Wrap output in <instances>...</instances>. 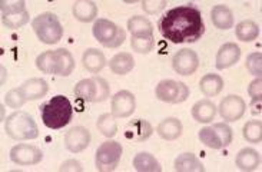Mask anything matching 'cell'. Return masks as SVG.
<instances>
[{
  "instance_id": "cell-1",
  "label": "cell",
  "mask_w": 262,
  "mask_h": 172,
  "mask_svg": "<svg viewBox=\"0 0 262 172\" xmlns=\"http://www.w3.org/2000/svg\"><path fill=\"white\" fill-rule=\"evenodd\" d=\"M158 29L166 40L175 45L195 43L205 33V23L198 7L185 5L168 10L158 20Z\"/></svg>"
},
{
  "instance_id": "cell-2",
  "label": "cell",
  "mask_w": 262,
  "mask_h": 172,
  "mask_svg": "<svg viewBox=\"0 0 262 172\" xmlns=\"http://www.w3.org/2000/svg\"><path fill=\"white\" fill-rule=\"evenodd\" d=\"M42 121L49 129H62L69 125L73 118L71 100L63 95H56L40 106Z\"/></svg>"
},
{
  "instance_id": "cell-3",
  "label": "cell",
  "mask_w": 262,
  "mask_h": 172,
  "mask_svg": "<svg viewBox=\"0 0 262 172\" xmlns=\"http://www.w3.org/2000/svg\"><path fill=\"white\" fill-rule=\"evenodd\" d=\"M5 132L16 141H30L39 136V128L35 119L23 111H16L5 121Z\"/></svg>"
},
{
  "instance_id": "cell-4",
  "label": "cell",
  "mask_w": 262,
  "mask_h": 172,
  "mask_svg": "<svg viewBox=\"0 0 262 172\" xmlns=\"http://www.w3.org/2000/svg\"><path fill=\"white\" fill-rule=\"evenodd\" d=\"M32 29L35 30L37 39L45 45H55L63 36V28L57 16L50 12L36 16L32 20Z\"/></svg>"
},
{
  "instance_id": "cell-5",
  "label": "cell",
  "mask_w": 262,
  "mask_h": 172,
  "mask_svg": "<svg viewBox=\"0 0 262 172\" xmlns=\"http://www.w3.org/2000/svg\"><path fill=\"white\" fill-rule=\"evenodd\" d=\"M75 96L78 99L85 100V102H105L111 95V88L109 83L100 76H92V78L82 79L75 86Z\"/></svg>"
},
{
  "instance_id": "cell-6",
  "label": "cell",
  "mask_w": 262,
  "mask_h": 172,
  "mask_svg": "<svg viewBox=\"0 0 262 172\" xmlns=\"http://www.w3.org/2000/svg\"><path fill=\"white\" fill-rule=\"evenodd\" d=\"M93 36L105 48H119L126 40L125 30L107 19H98L93 23Z\"/></svg>"
},
{
  "instance_id": "cell-7",
  "label": "cell",
  "mask_w": 262,
  "mask_h": 172,
  "mask_svg": "<svg viewBox=\"0 0 262 172\" xmlns=\"http://www.w3.org/2000/svg\"><path fill=\"white\" fill-rule=\"evenodd\" d=\"M198 138L211 149H222L232 142V129L227 123H213L212 126L201 129Z\"/></svg>"
},
{
  "instance_id": "cell-8",
  "label": "cell",
  "mask_w": 262,
  "mask_h": 172,
  "mask_svg": "<svg viewBox=\"0 0 262 172\" xmlns=\"http://www.w3.org/2000/svg\"><path fill=\"white\" fill-rule=\"evenodd\" d=\"M122 145L116 141H106L100 145L95 154V165L100 172L115 171L122 158Z\"/></svg>"
},
{
  "instance_id": "cell-9",
  "label": "cell",
  "mask_w": 262,
  "mask_h": 172,
  "mask_svg": "<svg viewBox=\"0 0 262 172\" xmlns=\"http://www.w3.org/2000/svg\"><path fill=\"white\" fill-rule=\"evenodd\" d=\"M156 98L166 103H182L189 96V89L184 82H177L173 79L161 80L155 89Z\"/></svg>"
},
{
  "instance_id": "cell-10",
  "label": "cell",
  "mask_w": 262,
  "mask_h": 172,
  "mask_svg": "<svg viewBox=\"0 0 262 172\" xmlns=\"http://www.w3.org/2000/svg\"><path fill=\"white\" fill-rule=\"evenodd\" d=\"M10 159L20 166L37 165L43 159V152L35 145L20 143L10 149Z\"/></svg>"
},
{
  "instance_id": "cell-11",
  "label": "cell",
  "mask_w": 262,
  "mask_h": 172,
  "mask_svg": "<svg viewBox=\"0 0 262 172\" xmlns=\"http://www.w3.org/2000/svg\"><path fill=\"white\" fill-rule=\"evenodd\" d=\"M220 114L222 119L227 122L239 121L245 111H247V103L238 95H229L227 98L221 100L220 103Z\"/></svg>"
},
{
  "instance_id": "cell-12",
  "label": "cell",
  "mask_w": 262,
  "mask_h": 172,
  "mask_svg": "<svg viewBox=\"0 0 262 172\" xmlns=\"http://www.w3.org/2000/svg\"><path fill=\"white\" fill-rule=\"evenodd\" d=\"M199 66V57L192 49H181L172 59V68L178 75H193Z\"/></svg>"
},
{
  "instance_id": "cell-13",
  "label": "cell",
  "mask_w": 262,
  "mask_h": 172,
  "mask_svg": "<svg viewBox=\"0 0 262 172\" xmlns=\"http://www.w3.org/2000/svg\"><path fill=\"white\" fill-rule=\"evenodd\" d=\"M111 107L115 118H128L134 114L136 107L135 95L129 91H119L111 99Z\"/></svg>"
},
{
  "instance_id": "cell-14",
  "label": "cell",
  "mask_w": 262,
  "mask_h": 172,
  "mask_svg": "<svg viewBox=\"0 0 262 172\" xmlns=\"http://www.w3.org/2000/svg\"><path fill=\"white\" fill-rule=\"evenodd\" d=\"M91 143V132L83 126H73L64 135V146L73 154L85 150Z\"/></svg>"
},
{
  "instance_id": "cell-15",
  "label": "cell",
  "mask_w": 262,
  "mask_h": 172,
  "mask_svg": "<svg viewBox=\"0 0 262 172\" xmlns=\"http://www.w3.org/2000/svg\"><path fill=\"white\" fill-rule=\"evenodd\" d=\"M75 69V59L68 49L52 50V69L50 75L69 76Z\"/></svg>"
},
{
  "instance_id": "cell-16",
  "label": "cell",
  "mask_w": 262,
  "mask_h": 172,
  "mask_svg": "<svg viewBox=\"0 0 262 172\" xmlns=\"http://www.w3.org/2000/svg\"><path fill=\"white\" fill-rule=\"evenodd\" d=\"M241 57V49L236 43H224L216 53V69L224 71L234 66Z\"/></svg>"
},
{
  "instance_id": "cell-17",
  "label": "cell",
  "mask_w": 262,
  "mask_h": 172,
  "mask_svg": "<svg viewBox=\"0 0 262 172\" xmlns=\"http://www.w3.org/2000/svg\"><path fill=\"white\" fill-rule=\"evenodd\" d=\"M19 91L23 95L25 100H37L42 99L46 96V93L49 91L48 82L45 79L40 78H32L23 82L21 86H19Z\"/></svg>"
},
{
  "instance_id": "cell-18",
  "label": "cell",
  "mask_w": 262,
  "mask_h": 172,
  "mask_svg": "<svg viewBox=\"0 0 262 172\" xmlns=\"http://www.w3.org/2000/svg\"><path fill=\"white\" fill-rule=\"evenodd\" d=\"M154 134V128L145 119H135L125 128V138L132 142H145Z\"/></svg>"
},
{
  "instance_id": "cell-19",
  "label": "cell",
  "mask_w": 262,
  "mask_h": 172,
  "mask_svg": "<svg viewBox=\"0 0 262 172\" xmlns=\"http://www.w3.org/2000/svg\"><path fill=\"white\" fill-rule=\"evenodd\" d=\"M235 164L241 171H255L261 165V154L254 148H244L238 152Z\"/></svg>"
},
{
  "instance_id": "cell-20",
  "label": "cell",
  "mask_w": 262,
  "mask_h": 172,
  "mask_svg": "<svg viewBox=\"0 0 262 172\" xmlns=\"http://www.w3.org/2000/svg\"><path fill=\"white\" fill-rule=\"evenodd\" d=\"M72 13L75 16V19L83 23L93 22L98 16V6L95 2L91 0H79L75 2L72 6Z\"/></svg>"
},
{
  "instance_id": "cell-21",
  "label": "cell",
  "mask_w": 262,
  "mask_h": 172,
  "mask_svg": "<svg viewBox=\"0 0 262 172\" xmlns=\"http://www.w3.org/2000/svg\"><path fill=\"white\" fill-rule=\"evenodd\" d=\"M182 122L178 118H165L156 128L158 135L161 136L165 141H175L179 136L182 135Z\"/></svg>"
},
{
  "instance_id": "cell-22",
  "label": "cell",
  "mask_w": 262,
  "mask_h": 172,
  "mask_svg": "<svg viewBox=\"0 0 262 172\" xmlns=\"http://www.w3.org/2000/svg\"><path fill=\"white\" fill-rule=\"evenodd\" d=\"M82 63L86 71L91 72L93 75L99 73L105 64H106V57L105 55L100 52V50L91 48V49H86L83 52V56H82Z\"/></svg>"
},
{
  "instance_id": "cell-23",
  "label": "cell",
  "mask_w": 262,
  "mask_h": 172,
  "mask_svg": "<svg viewBox=\"0 0 262 172\" xmlns=\"http://www.w3.org/2000/svg\"><path fill=\"white\" fill-rule=\"evenodd\" d=\"M215 115H216V106H215V103H213L212 100H198L192 106V116L199 123H209V122H212L215 119Z\"/></svg>"
},
{
  "instance_id": "cell-24",
  "label": "cell",
  "mask_w": 262,
  "mask_h": 172,
  "mask_svg": "<svg viewBox=\"0 0 262 172\" xmlns=\"http://www.w3.org/2000/svg\"><path fill=\"white\" fill-rule=\"evenodd\" d=\"M173 169L178 172H204L205 166L198 159L196 155L191 152H185L178 155V158L173 162Z\"/></svg>"
},
{
  "instance_id": "cell-25",
  "label": "cell",
  "mask_w": 262,
  "mask_h": 172,
  "mask_svg": "<svg viewBox=\"0 0 262 172\" xmlns=\"http://www.w3.org/2000/svg\"><path fill=\"white\" fill-rule=\"evenodd\" d=\"M211 20L216 29L228 30L234 26V13L225 5H216L211 12Z\"/></svg>"
},
{
  "instance_id": "cell-26",
  "label": "cell",
  "mask_w": 262,
  "mask_h": 172,
  "mask_svg": "<svg viewBox=\"0 0 262 172\" xmlns=\"http://www.w3.org/2000/svg\"><path fill=\"white\" fill-rule=\"evenodd\" d=\"M199 89L205 95L206 98H213L220 95L221 91L224 89V79L220 75L215 73H208L199 82Z\"/></svg>"
},
{
  "instance_id": "cell-27",
  "label": "cell",
  "mask_w": 262,
  "mask_h": 172,
  "mask_svg": "<svg viewBox=\"0 0 262 172\" xmlns=\"http://www.w3.org/2000/svg\"><path fill=\"white\" fill-rule=\"evenodd\" d=\"M128 29L132 37H148L154 36V26L152 23L142 16H134L128 20Z\"/></svg>"
},
{
  "instance_id": "cell-28",
  "label": "cell",
  "mask_w": 262,
  "mask_h": 172,
  "mask_svg": "<svg viewBox=\"0 0 262 172\" xmlns=\"http://www.w3.org/2000/svg\"><path fill=\"white\" fill-rule=\"evenodd\" d=\"M134 166L136 171L139 172H161L162 166L158 162L152 154L149 152H139L136 157L134 158Z\"/></svg>"
},
{
  "instance_id": "cell-29",
  "label": "cell",
  "mask_w": 262,
  "mask_h": 172,
  "mask_svg": "<svg viewBox=\"0 0 262 172\" xmlns=\"http://www.w3.org/2000/svg\"><path fill=\"white\" fill-rule=\"evenodd\" d=\"M109 68L116 75H126L135 68V59L130 53H118L109 60Z\"/></svg>"
},
{
  "instance_id": "cell-30",
  "label": "cell",
  "mask_w": 262,
  "mask_h": 172,
  "mask_svg": "<svg viewBox=\"0 0 262 172\" xmlns=\"http://www.w3.org/2000/svg\"><path fill=\"white\" fill-rule=\"evenodd\" d=\"M235 35L241 42H252L259 36V26L254 20H242L236 25Z\"/></svg>"
},
{
  "instance_id": "cell-31",
  "label": "cell",
  "mask_w": 262,
  "mask_h": 172,
  "mask_svg": "<svg viewBox=\"0 0 262 172\" xmlns=\"http://www.w3.org/2000/svg\"><path fill=\"white\" fill-rule=\"evenodd\" d=\"M244 139L249 143H259L262 141V122L259 119L248 121L242 129Z\"/></svg>"
},
{
  "instance_id": "cell-32",
  "label": "cell",
  "mask_w": 262,
  "mask_h": 172,
  "mask_svg": "<svg viewBox=\"0 0 262 172\" xmlns=\"http://www.w3.org/2000/svg\"><path fill=\"white\" fill-rule=\"evenodd\" d=\"M96 128L99 129V132L106 138H114L118 132V123L115 121V116L112 114H102L98 118L96 122Z\"/></svg>"
},
{
  "instance_id": "cell-33",
  "label": "cell",
  "mask_w": 262,
  "mask_h": 172,
  "mask_svg": "<svg viewBox=\"0 0 262 172\" xmlns=\"http://www.w3.org/2000/svg\"><path fill=\"white\" fill-rule=\"evenodd\" d=\"M2 22L3 25L9 29H19L25 26L29 22V12L23 10L19 13H10L6 16H2Z\"/></svg>"
},
{
  "instance_id": "cell-34",
  "label": "cell",
  "mask_w": 262,
  "mask_h": 172,
  "mask_svg": "<svg viewBox=\"0 0 262 172\" xmlns=\"http://www.w3.org/2000/svg\"><path fill=\"white\" fill-rule=\"evenodd\" d=\"M130 48L136 53L146 55L154 48V36H148V37H132L130 39Z\"/></svg>"
},
{
  "instance_id": "cell-35",
  "label": "cell",
  "mask_w": 262,
  "mask_h": 172,
  "mask_svg": "<svg viewBox=\"0 0 262 172\" xmlns=\"http://www.w3.org/2000/svg\"><path fill=\"white\" fill-rule=\"evenodd\" d=\"M245 66L249 71L251 75L254 76H261L262 75V55L261 52H254L251 53L248 57H247V62H245Z\"/></svg>"
},
{
  "instance_id": "cell-36",
  "label": "cell",
  "mask_w": 262,
  "mask_h": 172,
  "mask_svg": "<svg viewBox=\"0 0 262 172\" xmlns=\"http://www.w3.org/2000/svg\"><path fill=\"white\" fill-rule=\"evenodd\" d=\"M5 102H6L7 106L13 107V109H20V107L26 103V100H25L23 95H21L20 91H19V88L9 91V92L6 93V96H5Z\"/></svg>"
},
{
  "instance_id": "cell-37",
  "label": "cell",
  "mask_w": 262,
  "mask_h": 172,
  "mask_svg": "<svg viewBox=\"0 0 262 172\" xmlns=\"http://www.w3.org/2000/svg\"><path fill=\"white\" fill-rule=\"evenodd\" d=\"M166 7V0H145L142 2V9L148 14H156Z\"/></svg>"
},
{
  "instance_id": "cell-38",
  "label": "cell",
  "mask_w": 262,
  "mask_h": 172,
  "mask_svg": "<svg viewBox=\"0 0 262 172\" xmlns=\"http://www.w3.org/2000/svg\"><path fill=\"white\" fill-rule=\"evenodd\" d=\"M248 95L252 99L261 98L262 99V79L261 76L255 78L248 86Z\"/></svg>"
},
{
  "instance_id": "cell-39",
  "label": "cell",
  "mask_w": 262,
  "mask_h": 172,
  "mask_svg": "<svg viewBox=\"0 0 262 172\" xmlns=\"http://www.w3.org/2000/svg\"><path fill=\"white\" fill-rule=\"evenodd\" d=\"M59 171L60 172H66V171L82 172L83 171V168H82V165L79 164L78 161H75V159H68V161H64L63 164L60 165Z\"/></svg>"
},
{
  "instance_id": "cell-40",
  "label": "cell",
  "mask_w": 262,
  "mask_h": 172,
  "mask_svg": "<svg viewBox=\"0 0 262 172\" xmlns=\"http://www.w3.org/2000/svg\"><path fill=\"white\" fill-rule=\"evenodd\" d=\"M261 98H256V99H252L251 102V112L254 115H259L261 114Z\"/></svg>"
}]
</instances>
